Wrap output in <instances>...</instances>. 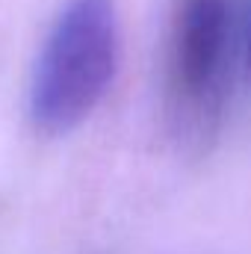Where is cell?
<instances>
[{
  "instance_id": "obj_1",
  "label": "cell",
  "mask_w": 251,
  "mask_h": 254,
  "mask_svg": "<svg viewBox=\"0 0 251 254\" xmlns=\"http://www.w3.org/2000/svg\"><path fill=\"white\" fill-rule=\"evenodd\" d=\"M249 48L246 0H172L163 45V119L187 151L219 136Z\"/></svg>"
},
{
  "instance_id": "obj_2",
  "label": "cell",
  "mask_w": 251,
  "mask_h": 254,
  "mask_svg": "<svg viewBox=\"0 0 251 254\" xmlns=\"http://www.w3.org/2000/svg\"><path fill=\"white\" fill-rule=\"evenodd\" d=\"M119 65L116 0H65L30 74L27 113L42 136H65L107 95Z\"/></svg>"
},
{
  "instance_id": "obj_3",
  "label": "cell",
  "mask_w": 251,
  "mask_h": 254,
  "mask_svg": "<svg viewBox=\"0 0 251 254\" xmlns=\"http://www.w3.org/2000/svg\"><path fill=\"white\" fill-rule=\"evenodd\" d=\"M246 57H249V65H251V21H249V48H246Z\"/></svg>"
}]
</instances>
